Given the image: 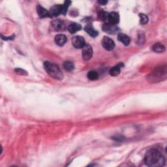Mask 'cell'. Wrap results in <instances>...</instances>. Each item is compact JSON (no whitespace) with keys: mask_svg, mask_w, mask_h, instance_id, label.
I'll return each mask as SVG.
<instances>
[{"mask_svg":"<svg viewBox=\"0 0 167 167\" xmlns=\"http://www.w3.org/2000/svg\"><path fill=\"white\" fill-rule=\"evenodd\" d=\"M144 162L148 166L159 167L165 165V158L159 150L156 149H151L145 155Z\"/></svg>","mask_w":167,"mask_h":167,"instance_id":"cell-1","label":"cell"},{"mask_svg":"<svg viewBox=\"0 0 167 167\" xmlns=\"http://www.w3.org/2000/svg\"><path fill=\"white\" fill-rule=\"evenodd\" d=\"M44 67L50 77L56 80H61L63 78V75L60 69L57 65L49 61H45L44 63Z\"/></svg>","mask_w":167,"mask_h":167,"instance_id":"cell-2","label":"cell"},{"mask_svg":"<svg viewBox=\"0 0 167 167\" xmlns=\"http://www.w3.org/2000/svg\"><path fill=\"white\" fill-rule=\"evenodd\" d=\"M103 30L109 34H116L119 31V28L116 25L105 23L103 25Z\"/></svg>","mask_w":167,"mask_h":167,"instance_id":"cell-3","label":"cell"},{"mask_svg":"<svg viewBox=\"0 0 167 167\" xmlns=\"http://www.w3.org/2000/svg\"><path fill=\"white\" fill-rule=\"evenodd\" d=\"M72 44L76 48H82L86 45L85 39L81 36H75L72 39Z\"/></svg>","mask_w":167,"mask_h":167,"instance_id":"cell-4","label":"cell"},{"mask_svg":"<svg viewBox=\"0 0 167 167\" xmlns=\"http://www.w3.org/2000/svg\"><path fill=\"white\" fill-rule=\"evenodd\" d=\"M102 45L104 49L108 51H111L115 47L114 42L112 39L108 37H104L102 39Z\"/></svg>","mask_w":167,"mask_h":167,"instance_id":"cell-5","label":"cell"},{"mask_svg":"<svg viewBox=\"0 0 167 167\" xmlns=\"http://www.w3.org/2000/svg\"><path fill=\"white\" fill-rule=\"evenodd\" d=\"M93 56V50L89 45H86L82 48V57L84 60H89Z\"/></svg>","mask_w":167,"mask_h":167,"instance_id":"cell-6","label":"cell"},{"mask_svg":"<svg viewBox=\"0 0 167 167\" xmlns=\"http://www.w3.org/2000/svg\"><path fill=\"white\" fill-rule=\"evenodd\" d=\"M63 13V5H56L50 8L49 10V14L50 17L57 16L60 14Z\"/></svg>","mask_w":167,"mask_h":167,"instance_id":"cell-7","label":"cell"},{"mask_svg":"<svg viewBox=\"0 0 167 167\" xmlns=\"http://www.w3.org/2000/svg\"><path fill=\"white\" fill-rule=\"evenodd\" d=\"M107 21L108 22V23L110 24H113V25L117 24L119 21V16L118 13L116 12H112L109 13Z\"/></svg>","mask_w":167,"mask_h":167,"instance_id":"cell-8","label":"cell"},{"mask_svg":"<svg viewBox=\"0 0 167 167\" xmlns=\"http://www.w3.org/2000/svg\"><path fill=\"white\" fill-rule=\"evenodd\" d=\"M37 11L39 16L41 18L50 17L49 14V10H47L44 8V7H41V5H38L37 7Z\"/></svg>","mask_w":167,"mask_h":167,"instance_id":"cell-9","label":"cell"},{"mask_svg":"<svg viewBox=\"0 0 167 167\" xmlns=\"http://www.w3.org/2000/svg\"><path fill=\"white\" fill-rule=\"evenodd\" d=\"M55 42L58 46H63L67 42V37L63 34L57 35L55 37Z\"/></svg>","mask_w":167,"mask_h":167,"instance_id":"cell-10","label":"cell"},{"mask_svg":"<svg viewBox=\"0 0 167 167\" xmlns=\"http://www.w3.org/2000/svg\"><path fill=\"white\" fill-rule=\"evenodd\" d=\"M122 66V63H119L117 65H116V66L112 67L109 71L110 75L112 76V77H116V76L119 75L121 72V68Z\"/></svg>","mask_w":167,"mask_h":167,"instance_id":"cell-11","label":"cell"},{"mask_svg":"<svg viewBox=\"0 0 167 167\" xmlns=\"http://www.w3.org/2000/svg\"><path fill=\"white\" fill-rule=\"evenodd\" d=\"M118 40L119 41L122 42L123 44L125 46L129 45L130 41L129 36L124 34H119L118 36Z\"/></svg>","mask_w":167,"mask_h":167,"instance_id":"cell-12","label":"cell"},{"mask_svg":"<svg viewBox=\"0 0 167 167\" xmlns=\"http://www.w3.org/2000/svg\"><path fill=\"white\" fill-rule=\"evenodd\" d=\"M85 31L92 37H95L98 35V32L92 26V24H88L85 27Z\"/></svg>","mask_w":167,"mask_h":167,"instance_id":"cell-13","label":"cell"},{"mask_svg":"<svg viewBox=\"0 0 167 167\" xmlns=\"http://www.w3.org/2000/svg\"><path fill=\"white\" fill-rule=\"evenodd\" d=\"M81 26L77 23H72L68 26V30L71 34H73L81 30Z\"/></svg>","mask_w":167,"mask_h":167,"instance_id":"cell-14","label":"cell"},{"mask_svg":"<svg viewBox=\"0 0 167 167\" xmlns=\"http://www.w3.org/2000/svg\"><path fill=\"white\" fill-rule=\"evenodd\" d=\"M153 50L155 52L157 53H163L165 51V47L164 45H163L161 43H156L155 44L153 47Z\"/></svg>","mask_w":167,"mask_h":167,"instance_id":"cell-15","label":"cell"},{"mask_svg":"<svg viewBox=\"0 0 167 167\" xmlns=\"http://www.w3.org/2000/svg\"><path fill=\"white\" fill-rule=\"evenodd\" d=\"M52 26L57 31L64 30V24L61 20H55L52 23Z\"/></svg>","mask_w":167,"mask_h":167,"instance_id":"cell-16","label":"cell"},{"mask_svg":"<svg viewBox=\"0 0 167 167\" xmlns=\"http://www.w3.org/2000/svg\"><path fill=\"white\" fill-rule=\"evenodd\" d=\"M63 67L66 71L70 72L75 69V65L71 61H65L63 64Z\"/></svg>","mask_w":167,"mask_h":167,"instance_id":"cell-17","label":"cell"},{"mask_svg":"<svg viewBox=\"0 0 167 167\" xmlns=\"http://www.w3.org/2000/svg\"><path fill=\"white\" fill-rule=\"evenodd\" d=\"M99 75L95 71H91L88 73V78L90 81H95L98 78Z\"/></svg>","mask_w":167,"mask_h":167,"instance_id":"cell-18","label":"cell"},{"mask_svg":"<svg viewBox=\"0 0 167 167\" xmlns=\"http://www.w3.org/2000/svg\"><path fill=\"white\" fill-rule=\"evenodd\" d=\"M140 17V22L141 24H146L148 22V17L143 13L139 14Z\"/></svg>","mask_w":167,"mask_h":167,"instance_id":"cell-19","label":"cell"},{"mask_svg":"<svg viewBox=\"0 0 167 167\" xmlns=\"http://www.w3.org/2000/svg\"><path fill=\"white\" fill-rule=\"evenodd\" d=\"M108 14L109 13H108L107 12L104 11H101L99 13V18L103 21H107L108 20Z\"/></svg>","mask_w":167,"mask_h":167,"instance_id":"cell-20","label":"cell"},{"mask_svg":"<svg viewBox=\"0 0 167 167\" xmlns=\"http://www.w3.org/2000/svg\"><path fill=\"white\" fill-rule=\"evenodd\" d=\"M71 1H66L65 2V3L63 5V13L62 14H66L67 9L69 8V5H71Z\"/></svg>","mask_w":167,"mask_h":167,"instance_id":"cell-21","label":"cell"},{"mask_svg":"<svg viewBox=\"0 0 167 167\" xmlns=\"http://www.w3.org/2000/svg\"><path fill=\"white\" fill-rule=\"evenodd\" d=\"M99 3H101V4H106V3H107V1H99Z\"/></svg>","mask_w":167,"mask_h":167,"instance_id":"cell-22","label":"cell"}]
</instances>
